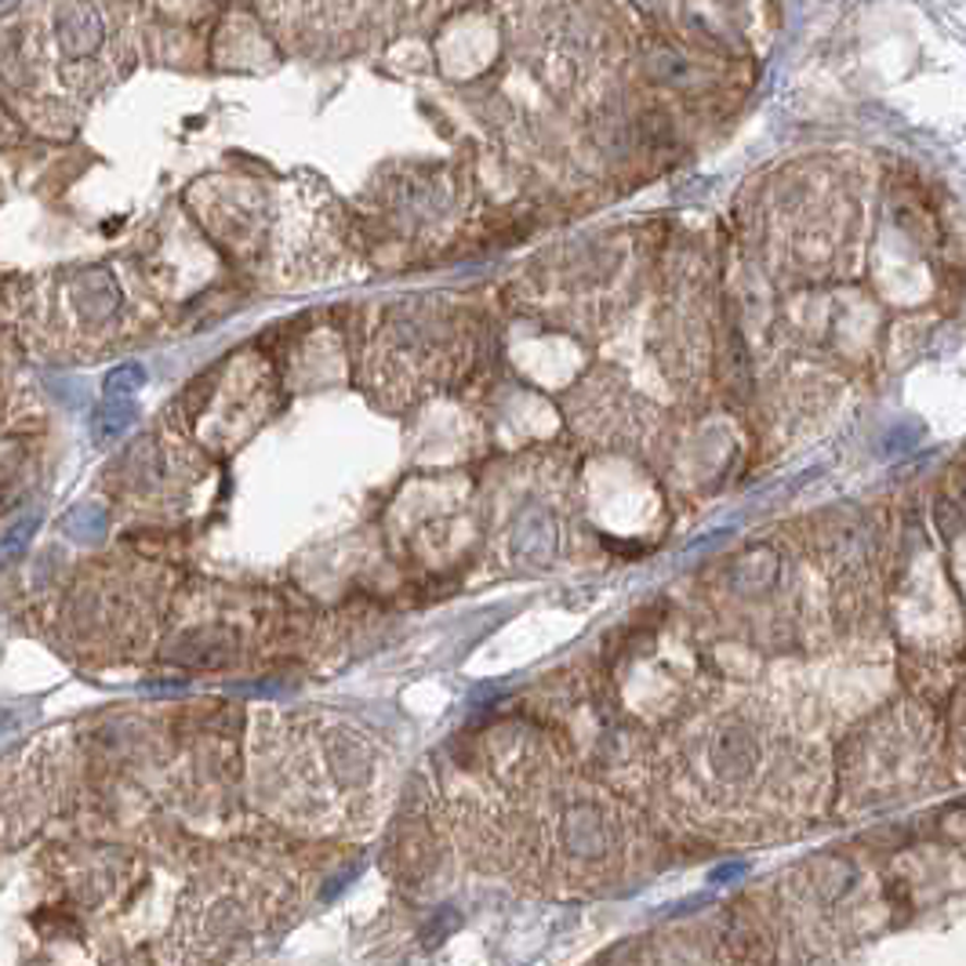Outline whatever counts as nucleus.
I'll list each match as a JSON object with an SVG mask.
<instances>
[{
    "mask_svg": "<svg viewBox=\"0 0 966 966\" xmlns=\"http://www.w3.org/2000/svg\"><path fill=\"white\" fill-rule=\"evenodd\" d=\"M56 37H59V48L66 51L70 59L91 56V51L99 48L102 37H106L102 15L95 12L91 4H81V0H73V4L62 8L59 19H56Z\"/></svg>",
    "mask_w": 966,
    "mask_h": 966,
    "instance_id": "obj_1",
    "label": "nucleus"
},
{
    "mask_svg": "<svg viewBox=\"0 0 966 966\" xmlns=\"http://www.w3.org/2000/svg\"><path fill=\"white\" fill-rule=\"evenodd\" d=\"M709 763L720 778L742 781L759 763V742L748 726H726V731L709 745Z\"/></svg>",
    "mask_w": 966,
    "mask_h": 966,
    "instance_id": "obj_2",
    "label": "nucleus"
},
{
    "mask_svg": "<svg viewBox=\"0 0 966 966\" xmlns=\"http://www.w3.org/2000/svg\"><path fill=\"white\" fill-rule=\"evenodd\" d=\"M919 440V429H912V432H905V429H897L894 437L886 440V451H908L912 443Z\"/></svg>",
    "mask_w": 966,
    "mask_h": 966,
    "instance_id": "obj_4",
    "label": "nucleus"
},
{
    "mask_svg": "<svg viewBox=\"0 0 966 966\" xmlns=\"http://www.w3.org/2000/svg\"><path fill=\"white\" fill-rule=\"evenodd\" d=\"M650 70H655V73H658V81H665V84H683V81H690V77H694L690 62H687V59H680L676 51H658V56L650 59Z\"/></svg>",
    "mask_w": 966,
    "mask_h": 966,
    "instance_id": "obj_3",
    "label": "nucleus"
}]
</instances>
